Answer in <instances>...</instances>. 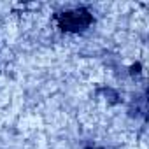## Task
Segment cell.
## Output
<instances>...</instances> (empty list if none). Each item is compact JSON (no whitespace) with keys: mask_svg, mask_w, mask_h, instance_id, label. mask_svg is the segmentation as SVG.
<instances>
[{"mask_svg":"<svg viewBox=\"0 0 149 149\" xmlns=\"http://www.w3.org/2000/svg\"><path fill=\"white\" fill-rule=\"evenodd\" d=\"M56 21H58L60 28L65 32H83L91 25L93 18L86 9H76V11L58 14Z\"/></svg>","mask_w":149,"mask_h":149,"instance_id":"cell-1","label":"cell"}]
</instances>
